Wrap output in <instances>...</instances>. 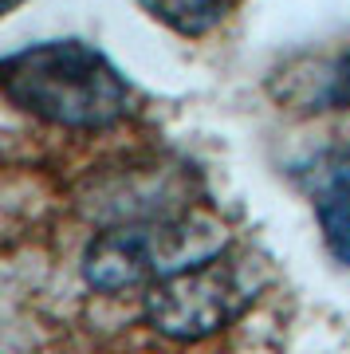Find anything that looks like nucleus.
<instances>
[{
    "mask_svg": "<svg viewBox=\"0 0 350 354\" xmlns=\"http://www.w3.org/2000/svg\"><path fill=\"white\" fill-rule=\"evenodd\" d=\"M4 99L51 127L107 130L130 111L122 71L83 39H51L0 64Z\"/></svg>",
    "mask_w": 350,
    "mask_h": 354,
    "instance_id": "obj_1",
    "label": "nucleus"
},
{
    "mask_svg": "<svg viewBox=\"0 0 350 354\" xmlns=\"http://www.w3.org/2000/svg\"><path fill=\"white\" fill-rule=\"evenodd\" d=\"M228 248V232L213 213H181L158 221H134L99 232L83 252V276L95 291L150 288L158 279L185 272Z\"/></svg>",
    "mask_w": 350,
    "mask_h": 354,
    "instance_id": "obj_2",
    "label": "nucleus"
},
{
    "mask_svg": "<svg viewBox=\"0 0 350 354\" xmlns=\"http://www.w3.org/2000/svg\"><path fill=\"white\" fill-rule=\"evenodd\" d=\"M264 268L248 252L225 248L201 264L174 272L146 288V323L158 335L177 342L209 339L228 323H237L264 288Z\"/></svg>",
    "mask_w": 350,
    "mask_h": 354,
    "instance_id": "obj_3",
    "label": "nucleus"
},
{
    "mask_svg": "<svg viewBox=\"0 0 350 354\" xmlns=\"http://www.w3.org/2000/svg\"><path fill=\"white\" fill-rule=\"evenodd\" d=\"M311 197L326 248L350 264V150H331L315 162Z\"/></svg>",
    "mask_w": 350,
    "mask_h": 354,
    "instance_id": "obj_4",
    "label": "nucleus"
},
{
    "mask_svg": "<svg viewBox=\"0 0 350 354\" xmlns=\"http://www.w3.org/2000/svg\"><path fill=\"white\" fill-rule=\"evenodd\" d=\"M142 4L181 36H201L225 16V0H142Z\"/></svg>",
    "mask_w": 350,
    "mask_h": 354,
    "instance_id": "obj_5",
    "label": "nucleus"
},
{
    "mask_svg": "<svg viewBox=\"0 0 350 354\" xmlns=\"http://www.w3.org/2000/svg\"><path fill=\"white\" fill-rule=\"evenodd\" d=\"M326 102L331 106H350V51L335 64L331 83H326Z\"/></svg>",
    "mask_w": 350,
    "mask_h": 354,
    "instance_id": "obj_6",
    "label": "nucleus"
},
{
    "mask_svg": "<svg viewBox=\"0 0 350 354\" xmlns=\"http://www.w3.org/2000/svg\"><path fill=\"white\" fill-rule=\"evenodd\" d=\"M16 4H20V0H4V12H12Z\"/></svg>",
    "mask_w": 350,
    "mask_h": 354,
    "instance_id": "obj_7",
    "label": "nucleus"
}]
</instances>
